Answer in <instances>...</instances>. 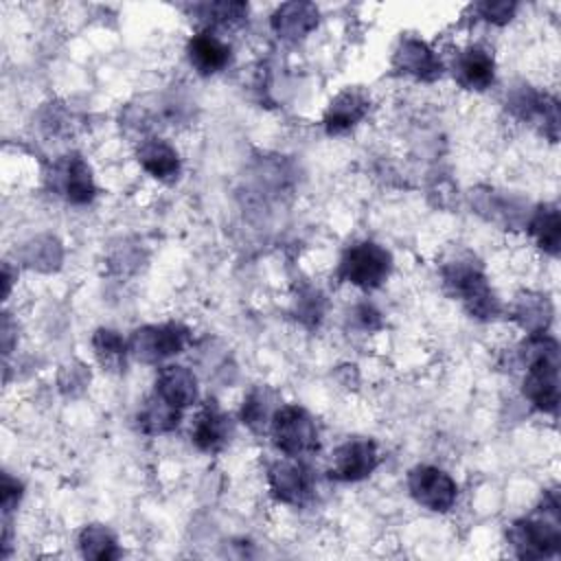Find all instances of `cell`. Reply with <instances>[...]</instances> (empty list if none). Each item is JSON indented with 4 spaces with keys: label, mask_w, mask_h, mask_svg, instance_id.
Returning a JSON list of instances; mask_svg holds the SVG:
<instances>
[{
    "label": "cell",
    "mask_w": 561,
    "mask_h": 561,
    "mask_svg": "<svg viewBox=\"0 0 561 561\" xmlns=\"http://www.w3.org/2000/svg\"><path fill=\"white\" fill-rule=\"evenodd\" d=\"M526 364L524 397L541 412L559 408V344L546 333H528L519 351Z\"/></svg>",
    "instance_id": "cell-1"
},
{
    "label": "cell",
    "mask_w": 561,
    "mask_h": 561,
    "mask_svg": "<svg viewBox=\"0 0 561 561\" xmlns=\"http://www.w3.org/2000/svg\"><path fill=\"white\" fill-rule=\"evenodd\" d=\"M508 543L519 559L557 557L561 550V502L559 491L548 489L539 508L530 517H522L508 528Z\"/></svg>",
    "instance_id": "cell-2"
},
{
    "label": "cell",
    "mask_w": 561,
    "mask_h": 561,
    "mask_svg": "<svg viewBox=\"0 0 561 561\" xmlns=\"http://www.w3.org/2000/svg\"><path fill=\"white\" fill-rule=\"evenodd\" d=\"M443 280L451 296L460 298L471 318L493 320L500 316L502 305L491 289L486 276L473 261H449L443 267Z\"/></svg>",
    "instance_id": "cell-3"
},
{
    "label": "cell",
    "mask_w": 561,
    "mask_h": 561,
    "mask_svg": "<svg viewBox=\"0 0 561 561\" xmlns=\"http://www.w3.org/2000/svg\"><path fill=\"white\" fill-rule=\"evenodd\" d=\"M272 440L287 458H300L320 449V434L313 416L300 405H280L270 421Z\"/></svg>",
    "instance_id": "cell-4"
},
{
    "label": "cell",
    "mask_w": 561,
    "mask_h": 561,
    "mask_svg": "<svg viewBox=\"0 0 561 561\" xmlns=\"http://www.w3.org/2000/svg\"><path fill=\"white\" fill-rule=\"evenodd\" d=\"M390 270L392 254L375 241H362L342 254L337 278L362 289H377L390 276Z\"/></svg>",
    "instance_id": "cell-5"
},
{
    "label": "cell",
    "mask_w": 561,
    "mask_h": 561,
    "mask_svg": "<svg viewBox=\"0 0 561 561\" xmlns=\"http://www.w3.org/2000/svg\"><path fill=\"white\" fill-rule=\"evenodd\" d=\"M188 329L180 322H167V324H147L131 333L127 340L129 353L145 362V364H158L171 355H178L188 344Z\"/></svg>",
    "instance_id": "cell-6"
},
{
    "label": "cell",
    "mask_w": 561,
    "mask_h": 561,
    "mask_svg": "<svg viewBox=\"0 0 561 561\" xmlns=\"http://www.w3.org/2000/svg\"><path fill=\"white\" fill-rule=\"evenodd\" d=\"M408 489L416 504L434 513H447L458 500L456 480L432 465H416L408 473Z\"/></svg>",
    "instance_id": "cell-7"
},
{
    "label": "cell",
    "mask_w": 561,
    "mask_h": 561,
    "mask_svg": "<svg viewBox=\"0 0 561 561\" xmlns=\"http://www.w3.org/2000/svg\"><path fill=\"white\" fill-rule=\"evenodd\" d=\"M379 465V449L373 438L355 436L344 440L331 458L329 478L340 482H359L368 478Z\"/></svg>",
    "instance_id": "cell-8"
},
{
    "label": "cell",
    "mask_w": 561,
    "mask_h": 561,
    "mask_svg": "<svg viewBox=\"0 0 561 561\" xmlns=\"http://www.w3.org/2000/svg\"><path fill=\"white\" fill-rule=\"evenodd\" d=\"M270 491L285 504H302L313 493V476L300 460H278L267 471Z\"/></svg>",
    "instance_id": "cell-9"
},
{
    "label": "cell",
    "mask_w": 561,
    "mask_h": 561,
    "mask_svg": "<svg viewBox=\"0 0 561 561\" xmlns=\"http://www.w3.org/2000/svg\"><path fill=\"white\" fill-rule=\"evenodd\" d=\"M53 186L70 204H79V206L92 202L96 195L92 169L79 153L64 156L53 167Z\"/></svg>",
    "instance_id": "cell-10"
},
{
    "label": "cell",
    "mask_w": 561,
    "mask_h": 561,
    "mask_svg": "<svg viewBox=\"0 0 561 561\" xmlns=\"http://www.w3.org/2000/svg\"><path fill=\"white\" fill-rule=\"evenodd\" d=\"M392 68L421 81H434L443 75L440 57L419 37H403L392 55Z\"/></svg>",
    "instance_id": "cell-11"
},
{
    "label": "cell",
    "mask_w": 561,
    "mask_h": 561,
    "mask_svg": "<svg viewBox=\"0 0 561 561\" xmlns=\"http://www.w3.org/2000/svg\"><path fill=\"white\" fill-rule=\"evenodd\" d=\"M508 107L524 121H537L543 125V134L554 142L559 136V105L552 96L539 94L530 88H519L511 94Z\"/></svg>",
    "instance_id": "cell-12"
},
{
    "label": "cell",
    "mask_w": 561,
    "mask_h": 561,
    "mask_svg": "<svg viewBox=\"0 0 561 561\" xmlns=\"http://www.w3.org/2000/svg\"><path fill=\"white\" fill-rule=\"evenodd\" d=\"M454 77L467 90L482 92L491 88L495 81V59L491 50L484 46H469L460 50L454 59Z\"/></svg>",
    "instance_id": "cell-13"
},
{
    "label": "cell",
    "mask_w": 561,
    "mask_h": 561,
    "mask_svg": "<svg viewBox=\"0 0 561 561\" xmlns=\"http://www.w3.org/2000/svg\"><path fill=\"white\" fill-rule=\"evenodd\" d=\"M368 107H370V96L362 88L342 90L324 112L322 123L327 134L337 136L353 129L368 114Z\"/></svg>",
    "instance_id": "cell-14"
},
{
    "label": "cell",
    "mask_w": 561,
    "mask_h": 561,
    "mask_svg": "<svg viewBox=\"0 0 561 561\" xmlns=\"http://www.w3.org/2000/svg\"><path fill=\"white\" fill-rule=\"evenodd\" d=\"M153 392L173 408L184 410L197 401V379L186 366L169 364L158 370Z\"/></svg>",
    "instance_id": "cell-15"
},
{
    "label": "cell",
    "mask_w": 561,
    "mask_h": 561,
    "mask_svg": "<svg viewBox=\"0 0 561 561\" xmlns=\"http://www.w3.org/2000/svg\"><path fill=\"white\" fill-rule=\"evenodd\" d=\"M230 436V419L208 401L193 419L191 425V440L199 451L215 454L226 447Z\"/></svg>",
    "instance_id": "cell-16"
},
{
    "label": "cell",
    "mask_w": 561,
    "mask_h": 561,
    "mask_svg": "<svg viewBox=\"0 0 561 561\" xmlns=\"http://www.w3.org/2000/svg\"><path fill=\"white\" fill-rule=\"evenodd\" d=\"M318 18L320 13L313 2H285L272 13L270 24L280 39L296 42L318 26Z\"/></svg>",
    "instance_id": "cell-17"
},
{
    "label": "cell",
    "mask_w": 561,
    "mask_h": 561,
    "mask_svg": "<svg viewBox=\"0 0 561 561\" xmlns=\"http://www.w3.org/2000/svg\"><path fill=\"white\" fill-rule=\"evenodd\" d=\"M186 55L199 75H215L230 64V46L213 31H199L188 39Z\"/></svg>",
    "instance_id": "cell-18"
},
{
    "label": "cell",
    "mask_w": 561,
    "mask_h": 561,
    "mask_svg": "<svg viewBox=\"0 0 561 561\" xmlns=\"http://www.w3.org/2000/svg\"><path fill=\"white\" fill-rule=\"evenodd\" d=\"M138 164L156 180L171 182L180 173V156L178 151L160 138H147L136 149Z\"/></svg>",
    "instance_id": "cell-19"
},
{
    "label": "cell",
    "mask_w": 561,
    "mask_h": 561,
    "mask_svg": "<svg viewBox=\"0 0 561 561\" xmlns=\"http://www.w3.org/2000/svg\"><path fill=\"white\" fill-rule=\"evenodd\" d=\"M528 232L543 252L557 256L561 248V215L557 204H541L530 217Z\"/></svg>",
    "instance_id": "cell-20"
},
{
    "label": "cell",
    "mask_w": 561,
    "mask_h": 561,
    "mask_svg": "<svg viewBox=\"0 0 561 561\" xmlns=\"http://www.w3.org/2000/svg\"><path fill=\"white\" fill-rule=\"evenodd\" d=\"M182 410L173 408L164 399H160L156 392L145 401V405L138 412V427L145 434H167L180 425Z\"/></svg>",
    "instance_id": "cell-21"
},
{
    "label": "cell",
    "mask_w": 561,
    "mask_h": 561,
    "mask_svg": "<svg viewBox=\"0 0 561 561\" xmlns=\"http://www.w3.org/2000/svg\"><path fill=\"white\" fill-rule=\"evenodd\" d=\"M79 550L85 559H94V561H112L121 557V548L118 541L114 537V533L103 526V524H88L81 528L79 533Z\"/></svg>",
    "instance_id": "cell-22"
},
{
    "label": "cell",
    "mask_w": 561,
    "mask_h": 561,
    "mask_svg": "<svg viewBox=\"0 0 561 561\" xmlns=\"http://www.w3.org/2000/svg\"><path fill=\"white\" fill-rule=\"evenodd\" d=\"M92 348H94V355L101 362V366H105L107 370H121L125 366V357L129 353L127 340L118 331L105 329V327L94 331Z\"/></svg>",
    "instance_id": "cell-23"
},
{
    "label": "cell",
    "mask_w": 561,
    "mask_h": 561,
    "mask_svg": "<svg viewBox=\"0 0 561 561\" xmlns=\"http://www.w3.org/2000/svg\"><path fill=\"white\" fill-rule=\"evenodd\" d=\"M195 13L206 24V31H213L215 26H237L248 18V4L245 2H206L197 4Z\"/></svg>",
    "instance_id": "cell-24"
},
{
    "label": "cell",
    "mask_w": 561,
    "mask_h": 561,
    "mask_svg": "<svg viewBox=\"0 0 561 561\" xmlns=\"http://www.w3.org/2000/svg\"><path fill=\"white\" fill-rule=\"evenodd\" d=\"M515 316H517V320L522 322V327L528 333H543L546 327L550 324L552 307H550L546 296H530V294H526V296L519 298Z\"/></svg>",
    "instance_id": "cell-25"
},
{
    "label": "cell",
    "mask_w": 561,
    "mask_h": 561,
    "mask_svg": "<svg viewBox=\"0 0 561 561\" xmlns=\"http://www.w3.org/2000/svg\"><path fill=\"white\" fill-rule=\"evenodd\" d=\"M272 392L263 386L250 390V394L243 399V405H241V421L254 430V432H263L265 425H270L272 421Z\"/></svg>",
    "instance_id": "cell-26"
},
{
    "label": "cell",
    "mask_w": 561,
    "mask_h": 561,
    "mask_svg": "<svg viewBox=\"0 0 561 561\" xmlns=\"http://www.w3.org/2000/svg\"><path fill=\"white\" fill-rule=\"evenodd\" d=\"M473 11L484 20V22H491V24H508L517 11V4L515 2H508V0H489V2H480L473 7Z\"/></svg>",
    "instance_id": "cell-27"
},
{
    "label": "cell",
    "mask_w": 561,
    "mask_h": 561,
    "mask_svg": "<svg viewBox=\"0 0 561 561\" xmlns=\"http://www.w3.org/2000/svg\"><path fill=\"white\" fill-rule=\"evenodd\" d=\"M0 495H2V511L4 515H9L13 508H18L20 500H22V482H18L13 476L2 473V486H0Z\"/></svg>",
    "instance_id": "cell-28"
},
{
    "label": "cell",
    "mask_w": 561,
    "mask_h": 561,
    "mask_svg": "<svg viewBox=\"0 0 561 561\" xmlns=\"http://www.w3.org/2000/svg\"><path fill=\"white\" fill-rule=\"evenodd\" d=\"M353 320H355V324H357L359 329H364V331H375V329L381 327V313H379L373 305H368V302H364V305H359V307L355 309Z\"/></svg>",
    "instance_id": "cell-29"
},
{
    "label": "cell",
    "mask_w": 561,
    "mask_h": 561,
    "mask_svg": "<svg viewBox=\"0 0 561 561\" xmlns=\"http://www.w3.org/2000/svg\"><path fill=\"white\" fill-rule=\"evenodd\" d=\"M9 287H11V276H9V267L4 265V296L9 294Z\"/></svg>",
    "instance_id": "cell-30"
}]
</instances>
